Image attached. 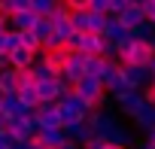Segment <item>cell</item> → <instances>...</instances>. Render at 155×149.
I'll return each instance as SVG.
<instances>
[{
	"instance_id": "obj_1",
	"label": "cell",
	"mask_w": 155,
	"mask_h": 149,
	"mask_svg": "<svg viewBox=\"0 0 155 149\" xmlns=\"http://www.w3.org/2000/svg\"><path fill=\"white\" fill-rule=\"evenodd\" d=\"M85 122H91V128H94V134L101 137V140H107V143H131V134L110 116V113H104L101 107L97 110H88V116H85Z\"/></svg>"
},
{
	"instance_id": "obj_2",
	"label": "cell",
	"mask_w": 155,
	"mask_h": 149,
	"mask_svg": "<svg viewBox=\"0 0 155 149\" xmlns=\"http://www.w3.org/2000/svg\"><path fill=\"white\" fill-rule=\"evenodd\" d=\"M119 52H116V61L119 64H137V67H149V61L155 58V46L152 40H122L116 43Z\"/></svg>"
},
{
	"instance_id": "obj_3",
	"label": "cell",
	"mask_w": 155,
	"mask_h": 149,
	"mask_svg": "<svg viewBox=\"0 0 155 149\" xmlns=\"http://www.w3.org/2000/svg\"><path fill=\"white\" fill-rule=\"evenodd\" d=\"M70 91L79 98V101H85L91 110H97L104 101H107V91H104V82L97 79V76H82L79 82H73L70 85Z\"/></svg>"
},
{
	"instance_id": "obj_4",
	"label": "cell",
	"mask_w": 155,
	"mask_h": 149,
	"mask_svg": "<svg viewBox=\"0 0 155 149\" xmlns=\"http://www.w3.org/2000/svg\"><path fill=\"white\" fill-rule=\"evenodd\" d=\"M70 91V85L61 79V76H49V79H40L37 82V98H40V104H55L61 94H67Z\"/></svg>"
},
{
	"instance_id": "obj_5",
	"label": "cell",
	"mask_w": 155,
	"mask_h": 149,
	"mask_svg": "<svg viewBox=\"0 0 155 149\" xmlns=\"http://www.w3.org/2000/svg\"><path fill=\"white\" fill-rule=\"evenodd\" d=\"M6 131H9V137L15 143H25V140H31L37 134V122L31 119V113L28 116H9L6 119Z\"/></svg>"
},
{
	"instance_id": "obj_6",
	"label": "cell",
	"mask_w": 155,
	"mask_h": 149,
	"mask_svg": "<svg viewBox=\"0 0 155 149\" xmlns=\"http://www.w3.org/2000/svg\"><path fill=\"white\" fill-rule=\"evenodd\" d=\"M58 76H61L67 85L79 82V79L85 76V55H82V52H73V49H70V55H67V61H64V67H61V73H58Z\"/></svg>"
},
{
	"instance_id": "obj_7",
	"label": "cell",
	"mask_w": 155,
	"mask_h": 149,
	"mask_svg": "<svg viewBox=\"0 0 155 149\" xmlns=\"http://www.w3.org/2000/svg\"><path fill=\"white\" fill-rule=\"evenodd\" d=\"M31 119L37 122V131L40 128H61V113L55 104H40L31 110Z\"/></svg>"
},
{
	"instance_id": "obj_8",
	"label": "cell",
	"mask_w": 155,
	"mask_h": 149,
	"mask_svg": "<svg viewBox=\"0 0 155 149\" xmlns=\"http://www.w3.org/2000/svg\"><path fill=\"white\" fill-rule=\"evenodd\" d=\"M149 67H137V64H122V82L134 91H140L146 82H149Z\"/></svg>"
},
{
	"instance_id": "obj_9",
	"label": "cell",
	"mask_w": 155,
	"mask_h": 149,
	"mask_svg": "<svg viewBox=\"0 0 155 149\" xmlns=\"http://www.w3.org/2000/svg\"><path fill=\"white\" fill-rule=\"evenodd\" d=\"M34 140H37L43 149H58V146L67 143V131H64V128H40V131L34 134Z\"/></svg>"
},
{
	"instance_id": "obj_10",
	"label": "cell",
	"mask_w": 155,
	"mask_h": 149,
	"mask_svg": "<svg viewBox=\"0 0 155 149\" xmlns=\"http://www.w3.org/2000/svg\"><path fill=\"white\" fill-rule=\"evenodd\" d=\"M67 55H70V49H67V43H64V46H58V49H43V52H40V61L58 76L61 67H64V61H67Z\"/></svg>"
},
{
	"instance_id": "obj_11",
	"label": "cell",
	"mask_w": 155,
	"mask_h": 149,
	"mask_svg": "<svg viewBox=\"0 0 155 149\" xmlns=\"http://www.w3.org/2000/svg\"><path fill=\"white\" fill-rule=\"evenodd\" d=\"M104 34H94V31H85L79 37V46H76V52H82V55H104Z\"/></svg>"
},
{
	"instance_id": "obj_12",
	"label": "cell",
	"mask_w": 155,
	"mask_h": 149,
	"mask_svg": "<svg viewBox=\"0 0 155 149\" xmlns=\"http://www.w3.org/2000/svg\"><path fill=\"white\" fill-rule=\"evenodd\" d=\"M6 58H9V67H12V70H28V67L37 61V52H31V49H25V46H15L12 52H6Z\"/></svg>"
},
{
	"instance_id": "obj_13",
	"label": "cell",
	"mask_w": 155,
	"mask_h": 149,
	"mask_svg": "<svg viewBox=\"0 0 155 149\" xmlns=\"http://www.w3.org/2000/svg\"><path fill=\"white\" fill-rule=\"evenodd\" d=\"M104 40H110V43H122V40H128L131 37V31L125 28V25H119V18L116 15H107V25H104Z\"/></svg>"
},
{
	"instance_id": "obj_14",
	"label": "cell",
	"mask_w": 155,
	"mask_h": 149,
	"mask_svg": "<svg viewBox=\"0 0 155 149\" xmlns=\"http://www.w3.org/2000/svg\"><path fill=\"white\" fill-rule=\"evenodd\" d=\"M116 18H119V25H125L128 31H134L140 22H146V15H143V6H137V3H128V6H125V9L116 15Z\"/></svg>"
},
{
	"instance_id": "obj_15",
	"label": "cell",
	"mask_w": 155,
	"mask_h": 149,
	"mask_svg": "<svg viewBox=\"0 0 155 149\" xmlns=\"http://www.w3.org/2000/svg\"><path fill=\"white\" fill-rule=\"evenodd\" d=\"M0 113L3 116H28L31 110L18 101V94L12 91V94H0Z\"/></svg>"
},
{
	"instance_id": "obj_16",
	"label": "cell",
	"mask_w": 155,
	"mask_h": 149,
	"mask_svg": "<svg viewBox=\"0 0 155 149\" xmlns=\"http://www.w3.org/2000/svg\"><path fill=\"white\" fill-rule=\"evenodd\" d=\"M64 131H67V137H70L73 143H79V146H82L85 140L94 137V128H91V122H85V119L76 122V125H70V128H64Z\"/></svg>"
},
{
	"instance_id": "obj_17",
	"label": "cell",
	"mask_w": 155,
	"mask_h": 149,
	"mask_svg": "<svg viewBox=\"0 0 155 149\" xmlns=\"http://www.w3.org/2000/svg\"><path fill=\"white\" fill-rule=\"evenodd\" d=\"M37 18H40V15H37L34 9H18V12L9 15V28H15V31H31Z\"/></svg>"
},
{
	"instance_id": "obj_18",
	"label": "cell",
	"mask_w": 155,
	"mask_h": 149,
	"mask_svg": "<svg viewBox=\"0 0 155 149\" xmlns=\"http://www.w3.org/2000/svg\"><path fill=\"white\" fill-rule=\"evenodd\" d=\"M15 88H18V70L3 67L0 70V94H12Z\"/></svg>"
},
{
	"instance_id": "obj_19",
	"label": "cell",
	"mask_w": 155,
	"mask_h": 149,
	"mask_svg": "<svg viewBox=\"0 0 155 149\" xmlns=\"http://www.w3.org/2000/svg\"><path fill=\"white\" fill-rule=\"evenodd\" d=\"M119 107H122V113H125V116H131V119H134V116L146 107V101H143V94H140V91H131V94H128Z\"/></svg>"
},
{
	"instance_id": "obj_20",
	"label": "cell",
	"mask_w": 155,
	"mask_h": 149,
	"mask_svg": "<svg viewBox=\"0 0 155 149\" xmlns=\"http://www.w3.org/2000/svg\"><path fill=\"white\" fill-rule=\"evenodd\" d=\"M104 70H107V58L104 55H85V76H104Z\"/></svg>"
},
{
	"instance_id": "obj_21",
	"label": "cell",
	"mask_w": 155,
	"mask_h": 149,
	"mask_svg": "<svg viewBox=\"0 0 155 149\" xmlns=\"http://www.w3.org/2000/svg\"><path fill=\"white\" fill-rule=\"evenodd\" d=\"M15 94H18V101H21L28 110L40 107V98H37V82H34V85H18V88H15Z\"/></svg>"
},
{
	"instance_id": "obj_22",
	"label": "cell",
	"mask_w": 155,
	"mask_h": 149,
	"mask_svg": "<svg viewBox=\"0 0 155 149\" xmlns=\"http://www.w3.org/2000/svg\"><path fill=\"white\" fill-rule=\"evenodd\" d=\"M31 31H34V34H37V40L43 43V40L52 34V18H49V15H40V18L34 22V28H31Z\"/></svg>"
},
{
	"instance_id": "obj_23",
	"label": "cell",
	"mask_w": 155,
	"mask_h": 149,
	"mask_svg": "<svg viewBox=\"0 0 155 149\" xmlns=\"http://www.w3.org/2000/svg\"><path fill=\"white\" fill-rule=\"evenodd\" d=\"M134 122H137V128H143V131H149V128L155 125V113H152V107L146 104V107H143V110H140V113L134 116Z\"/></svg>"
},
{
	"instance_id": "obj_24",
	"label": "cell",
	"mask_w": 155,
	"mask_h": 149,
	"mask_svg": "<svg viewBox=\"0 0 155 149\" xmlns=\"http://www.w3.org/2000/svg\"><path fill=\"white\" fill-rule=\"evenodd\" d=\"M152 37H155V25L152 22H140L131 31V40H152Z\"/></svg>"
},
{
	"instance_id": "obj_25",
	"label": "cell",
	"mask_w": 155,
	"mask_h": 149,
	"mask_svg": "<svg viewBox=\"0 0 155 149\" xmlns=\"http://www.w3.org/2000/svg\"><path fill=\"white\" fill-rule=\"evenodd\" d=\"M18 43H21L25 49H31V52H37V55H40V40H37V34H34V31H18Z\"/></svg>"
},
{
	"instance_id": "obj_26",
	"label": "cell",
	"mask_w": 155,
	"mask_h": 149,
	"mask_svg": "<svg viewBox=\"0 0 155 149\" xmlns=\"http://www.w3.org/2000/svg\"><path fill=\"white\" fill-rule=\"evenodd\" d=\"M58 3H61V0H31V9H34L37 15H49Z\"/></svg>"
},
{
	"instance_id": "obj_27",
	"label": "cell",
	"mask_w": 155,
	"mask_h": 149,
	"mask_svg": "<svg viewBox=\"0 0 155 149\" xmlns=\"http://www.w3.org/2000/svg\"><path fill=\"white\" fill-rule=\"evenodd\" d=\"M31 73H34V82H40V79H49V76H55V73H52V70H49V67H46V64L40 61V55H37V61L31 64Z\"/></svg>"
},
{
	"instance_id": "obj_28",
	"label": "cell",
	"mask_w": 155,
	"mask_h": 149,
	"mask_svg": "<svg viewBox=\"0 0 155 149\" xmlns=\"http://www.w3.org/2000/svg\"><path fill=\"white\" fill-rule=\"evenodd\" d=\"M140 94H143V101H146V104L152 107V104H155V82L149 79V82H146V85L140 88Z\"/></svg>"
},
{
	"instance_id": "obj_29",
	"label": "cell",
	"mask_w": 155,
	"mask_h": 149,
	"mask_svg": "<svg viewBox=\"0 0 155 149\" xmlns=\"http://www.w3.org/2000/svg\"><path fill=\"white\" fill-rule=\"evenodd\" d=\"M88 9H91V12L107 15V12H110V0H88Z\"/></svg>"
},
{
	"instance_id": "obj_30",
	"label": "cell",
	"mask_w": 155,
	"mask_h": 149,
	"mask_svg": "<svg viewBox=\"0 0 155 149\" xmlns=\"http://www.w3.org/2000/svg\"><path fill=\"white\" fill-rule=\"evenodd\" d=\"M140 6H143V15H146V22H152V25H155V0H143Z\"/></svg>"
},
{
	"instance_id": "obj_31",
	"label": "cell",
	"mask_w": 155,
	"mask_h": 149,
	"mask_svg": "<svg viewBox=\"0 0 155 149\" xmlns=\"http://www.w3.org/2000/svg\"><path fill=\"white\" fill-rule=\"evenodd\" d=\"M61 3H64L70 12H76V9H88V0H61Z\"/></svg>"
},
{
	"instance_id": "obj_32",
	"label": "cell",
	"mask_w": 155,
	"mask_h": 149,
	"mask_svg": "<svg viewBox=\"0 0 155 149\" xmlns=\"http://www.w3.org/2000/svg\"><path fill=\"white\" fill-rule=\"evenodd\" d=\"M12 143H15V140L9 137V131H6V128H0V149H12Z\"/></svg>"
},
{
	"instance_id": "obj_33",
	"label": "cell",
	"mask_w": 155,
	"mask_h": 149,
	"mask_svg": "<svg viewBox=\"0 0 155 149\" xmlns=\"http://www.w3.org/2000/svg\"><path fill=\"white\" fill-rule=\"evenodd\" d=\"M125 6H128V0H110V12L107 15H119Z\"/></svg>"
},
{
	"instance_id": "obj_34",
	"label": "cell",
	"mask_w": 155,
	"mask_h": 149,
	"mask_svg": "<svg viewBox=\"0 0 155 149\" xmlns=\"http://www.w3.org/2000/svg\"><path fill=\"white\" fill-rule=\"evenodd\" d=\"M18 85H34V73H31V67H28V70H18Z\"/></svg>"
},
{
	"instance_id": "obj_35",
	"label": "cell",
	"mask_w": 155,
	"mask_h": 149,
	"mask_svg": "<svg viewBox=\"0 0 155 149\" xmlns=\"http://www.w3.org/2000/svg\"><path fill=\"white\" fill-rule=\"evenodd\" d=\"M101 146H104V140H101L97 134H94L91 140H85V143H82V149H101Z\"/></svg>"
},
{
	"instance_id": "obj_36",
	"label": "cell",
	"mask_w": 155,
	"mask_h": 149,
	"mask_svg": "<svg viewBox=\"0 0 155 149\" xmlns=\"http://www.w3.org/2000/svg\"><path fill=\"white\" fill-rule=\"evenodd\" d=\"M101 149H128V146H125V143H107V140H104Z\"/></svg>"
},
{
	"instance_id": "obj_37",
	"label": "cell",
	"mask_w": 155,
	"mask_h": 149,
	"mask_svg": "<svg viewBox=\"0 0 155 149\" xmlns=\"http://www.w3.org/2000/svg\"><path fill=\"white\" fill-rule=\"evenodd\" d=\"M6 28H9V15H3V12H0V34H3Z\"/></svg>"
},
{
	"instance_id": "obj_38",
	"label": "cell",
	"mask_w": 155,
	"mask_h": 149,
	"mask_svg": "<svg viewBox=\"0 0 155 149\" xmlns=\"http://www.w3.org/2000/svg\"><path fill=\"white\" fill-rule=\"evenodd\" d=\"M58 149H82V146H79V143H73V140L67 137V143H64V146H58Z\"/></svg>"
},
{
	"instance_id": "obj_39",
	"label": "cell",
	"mask_w": 155,
	"mask_h": 149,
	"mask_svg": "<svg viewBox=\"0 0 155 149\" xmlns=\"http://www.w3.org/2000/svg\"><path fill=\"white\" fill-rule=\"evenodd\" d=\"M149 76H152V82H155V58L149 61Z\"/></svg>"
},
{
	"instance_id": "obj_40",
	"label": "cell",
	"mask_w": 155,
	"mask_h": 149,
	"mask_svg": "<svg viewBox=\"0 0 155 149\" xmlns=\"http://www.w3.org/2000/svg\"><path fill=\"white\" fill-rule=\"evenodd\" d=\"M146 134H149V140H152V143H155V125H152V128H149V131H146Z\"/></svg>"
},
{
	"instance_id": "obj_41",
	"label": "cell",
	"mask_w": 155,
	"mask_h": 149,
	"mask_svg": "<svg viewBox=\"0 0 155 149\" xmlns=\"http://www.w3.org/2000/svg\"><path fill=\"white\" fill-rule=\"evenodd\" d=\"M6 119H9V116H3V113H0V128H6Z\"/></svg>"
},
{
	"instance_id": "obj_42",
	"label": "cell",
	"mask_w": 155,
	"mask_h": 149,
	"mask_svg": "<svg viewBox=\"0 0 155 149\" xmlns=\"http://www.w3.org/2000/svg\"><path fill=\"white\" fill-rule=\"evenodd\" d=\"M25 143H28V140H25ZM25 143H12V149H28Z\"/></svg>"
},
{
	"instance_id": "obj_43",
	"label": "cell",
	"mask_w": 155,
	"mask_h": 149,
	"mask_svg": "<svg viewBox=\"0 0 155 149\" xmlns=\"http://www.w3.org/2000/svg\"><path fill=\"white\" fill-rule=\"evenodd\" d=\"M146 149H155V143H152V140H149V143H146Z\"/></svg>"
},
{
	"instance_id": "obj_44",
	"label": "cell",
	"mask_w": 155,
	"mask_h": 149,
	"mask_svg": "<svg viewBox=\"0 0 155 149\" xmlns=\"http://www.w3.org/2000/svg\"><path fill=\"white\" fill-rule=\"evenodd\" d=\"M128 3H137V6H140V3H143V0H128Z\"/></svg>"
},
{
	"instance_id": "obj_45",
	"label": "cell",
	"mask_w": 155,
	"mask_h": 149,
	"mask_svg": "<svg viewBox=\"0 0 155 149\" xmlns=\"http://www.w3.org/2000/svg\"><path fill=\"white\" fill-rule=\"evenodd\" d=\"M152 113H155V104H152Z\"/></svg>"
}]
</instances>
